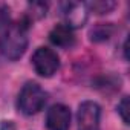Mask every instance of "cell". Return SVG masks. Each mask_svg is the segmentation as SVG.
I'll list each match as a JSON object with an SVG mask.
<instances>
[{"label": "cell", "mask_w": 130, "mask_h": 130, "mask_svg": "<svg viewBox=\"0 0 130 130\" xmlns=\"http://www.w3.org/2000/svg\"><path fill=\"white\" fill-rule=\"evenodd\" d=\"M28 47V37H26V28L15 23L9 25L0 35V52L8 60H19L23 57L25 51Z\"/></svg>", "instance_id": "obj_1"}, {"label": "cell", "mask_w": 130, "mask_h": 130, "mask_svg": "<svg viewBox=\"0 0 130 130\" xmlns=\"http://www.w3.org/2000/svg\"><path fill=\"white\" fill-rule=\"evenodd\" d=\"M46 100L47 95L38 84L28 83L19 93V109L25 115H35L44 107Z\"/></svg>", "instance_id": "obj_2"}, {"label": "cell", "mask_w": 130, "mask_h": 130, "mask_svg": "<svg viewBox=\"0 0 130 130\" xmlns=\"http://www.w3.org/2000/svg\"><path fill=\"white\" fill-rule=\"evenodd\" d=\"M32 66L40 77H52L60 68V58L49 47H38L32 55Z\"/></svg>", "instance_id": "obj_3"}, {"label": "cell", "mask_w": 130, "mask_h": 130, "mask_svg": "<svg viewBox=\"0 0 130 130\" xmlns=\"http://www.w3.org/2000/svg\"><path fill=\"white\" fill-rule=\"evenodd\" d=\"M100 116L101 109L93 101H84L78 107L77 121L78 130H100Z\"/></svg>", "instance_id": "obj_4"}, {"label": "cell", "mask_w": 130, "mask_h": 130, "mask_svg": "<svg viewBox=\"0 0 130 130\" xmlns=\"http://www.w3.org/2000/svg\"><path fill=\"white\" fill-rule=\"evenodd\" d=\"M46 125L49 130H69L71 110L64 104H54L46 115Z\"/></svg>", "instance_id": "obj_5"}, {"label": "cell", "mask_w": 130, "mask_h": 130, "mask_svg": "<svg viewBox=\"0 0 130 130\" xmlns=\"http://www.w3.org/2000/svg\"><path fill=\"white\" fill-rule=\"evenodd\" d=\"M89 9L86 8V3H66L64 5V19H66V26L71 29L81 28L87 20Z\"/></svg>", "instance_id": "obj_6"}, {"label": "cell", "mask_w": 130, "mask_h": 130, "mask_svg": "<svg viewBox=\"0 0 130 130\" xmlns=\"http://www.w3.org/2000/svg\"><path fill=\"white\" fill-rule=\"evenodd\" d=\"M49 40L60 47H69L74 44V32L69 26L66 25H57L51 34H49Z\"/></svg>", "instance_id": "obj_7"}, {"label": "cell", "mask_w": 130, "mask_h": 130, "mask_svg": "<svg viewBox=\"0 0 130 130\" xmlns=\"http://www.w3.org/2000/svg\"><path fill=\"white\" fill-rule=\"evenodd\" d=\"M113 32V28L110 25H104V23H100L96 25L92 31H90V38L93 41H104L107 40Z\"/></svg>", "instance_id": "obj_8"}, {"label": "cell", "mask_w": 130, "mask_h": 130, "mask_svg": "<svg viewBox=\"0 0 130 130\" xmlns=\"http://www.w3.org/2000/svg\"><path fill=\"white\" fill-rule=\"evenodd\" d=\"M113 6H115L113 2H92V3H86V8H87V9H93V11L98 12V14L109 12Z\"/></svg>", "instance_id": "obj_9"}, {"label": "cell", "mask_w": 130, "mask_h": 130, "mask_svg": "<svg viewBox=\"0 0 130 130\" xmlns=\"http://www.w3.org/2000/svg\"><path fill=\"white\" fill-rule=\"evenodd\" d=\"M118 113L121 115L124 124H128V96H124L118 104Z\"/></svg>", "instance_id": "obj_10"}]
</instances>
